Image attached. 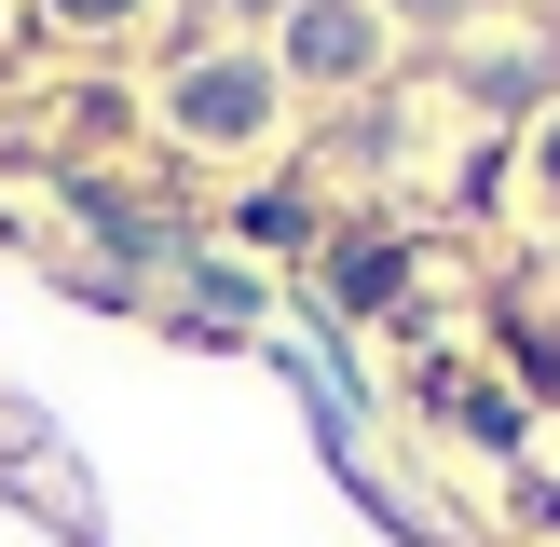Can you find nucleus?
Segmentation results:
<instances>
[{"instance_id": "1", "label": "nucleus", "mask_w": 560, "mask_h": 547, "mask_svg": "<svg viewBox=\"0 0 560 547\" xmlns=\"http://www.w3.org/2000/svg\"><path fill=\"white\" fill-rule=\"evenodd\" d=\"M273 109V82L246 69V55H191V82H178V124H206V137H246Z\"/></svg>"}, {"instance_id": "2", "label": "nucleus", "mask_w": 560, "mask_h": 547, "mask_svg": "<svg viewBox=\"0 0 560 547\" xmlns=\"http://www.w3.org/2000/svg\"><path fill=\"white\" fill-rule=\"evenodd\" d=\"M288 55L301 69H355V55H370V14H355V0H315V14L288 27Z\"/></svg>"}, {"instance_id": "3", "label": "nucleus", "mask_w": 560, "mask_h": 547, "mask_svg": "<svg viewBox=\"0 0 560 547\" xmlns=\"http://www.w3.org/2000/svg\"><path fill=\"white\" fill-rule=\"evenodd\" d=\"M55 14H82V27H96V14H137V0H55Z\"/></svg>"}]
</instances>
